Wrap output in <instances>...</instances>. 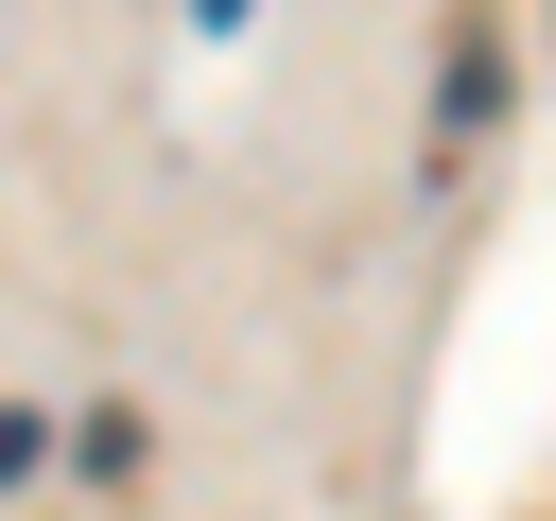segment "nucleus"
Returning <instances> with one entry per match:
<instances>
[{"mask_svg":"<svg viewBox=\"0 0 556 521\" xmlns=\"http://www.w3.org/2000/svg\"><path fill=\"white\" fill-rule=\"evenodd\" d=\"M191 17H243V0H191Z\"/></svg>","mask_w":556,"mask_h":521,"instance_id":"f257e3e1","label":"nucleus"}]
</instances>
